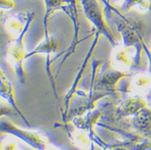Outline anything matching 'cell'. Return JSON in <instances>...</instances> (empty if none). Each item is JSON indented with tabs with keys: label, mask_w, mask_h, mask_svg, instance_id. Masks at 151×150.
<instances>
[{
	"label": "cell",
	"mask_w": 151,
	"mask_h": 150,
	"mask_svg": "<svg viewBox=\"0 0 151 150\" xmlns=\"http://www.w3.org/2000/svg\"><path fill=\"white\" fill-rule=\"evenodd\" d=\"M56 48H57V45H56L55 39L53 38L47 36L45 41H44L43 43H41L36 49L34 50L33 52L29 53V54H27V58L29 57L32 55L37 54V53H44V52H45V53H52V52H55Z\"/></svg>",
	"instance_id": "8fae6325"
},
{
	"label": "cell",
	"mask_w": 151,
	"mask_h": 150,
	"mask_svg": "<svg viewBox=\"0 0 151 150\" xmlns=\"http://www.w3.org/2000/svg\"><path fill=\"white\" fill-rule=\"evenodd\" d=\"M81 3L85 16L98 31L108 37L113 44H116L110 29L105 21L104 11L99 0H79Z\"/></svg>",
	"instance_id": "7a4b0ae2"
},
{
	"label": "cell",
	"mask_w": 151,
	"mask_h": 150,
	"mask_svg": "<svg viewBox=\"0 0 151 150\" xmlns=\"http://www.w3.org/2000/svg\"><path fill=\"white\" fill-rule=\"evenodd\" d=\"M70 1L71 0H44L45 4V15L44 23L46 27L50 17L57 11H64Z\"/></svg>",
	"instance_id": "ba28073f"
},
{
	"label": "cell",
	"mask_w": 151,
	"mask_h": 150,
	"mask_svg": "<svg viewBox=\"0 0 151 150\" xmlns=\"http://www.w3.org/2000/svg\"><path fill=\"white\" fill-rule=\"evenodd\" d=\"M71 138H72V141H73V143L74 144V145L76 146V147L80 148V149H88L90 146L89 137L82 130L75 131L72 134Z\"/></svg>",
	"instance_id": "30bf717a"
},
{
	"label": "cell",
	"mask_w": 151,
	"mask_h": 150,
	"mask_svg": "<svg viewBox=\"0 0 151 150\" xmlns=\"http://www.w3.org/2000/svg\"><path fill=\"white\" fill-rule=\"evenodd\" d=\"M134 124L142 131H149L151 129V110L145 107L136 114Z\"/></svg>",
	"instance_id": "9c48e42d"
},
{
	"label": "cell",
	"mask_w": 151,
	"mask_h": 150,
	"mask_svg": "<svg viewBox=\"0 0 151 150\" xmlns=\"http://www.w3.org/2000/svg\"><path fill=\"white\" fill-rule=\"evenodd\" d=\"M24 35L12 42L6 50V61L11 67L14 68L16 75L21 82L24 80L25 72L23 69V63L27 56L23 43V38Z\"/></svg>",
	"instance_id": "5b68a950"
},
{
	"label": "cell",
	"mask_w": 151,
	"mask_h": 150,
	"mask_svg": "<svg viewBox=\"0 0 151 150\" xmlns=\"http://www.w3.org/2000/svg\"><path fill=\"white\" fill-rule=\"evenodd\" d=\"M1 129L6 133L18 136L27 142L31 146L39 150H46L49 146L48 137L43 133L27 132L21 129L9 121H3L1 124Z\"/></svg>",
	"instance_id": "277c9868"
},
{
	"label": "cell",
	"mask_w": 151,
	"mask_h": 150,
	"mask_svg": "<svg viewBox=\"0 0 151 150\" xmlns=\"http://www.w3.org/2000/svg\"><path fill=\"white\" fill-rule=\"evenodd\" d=\"M1 96L6 100L9 104L12 105V107L14 108L17 113H19L23 117L24 121H26V119L24 118L20 113V111L19 109V108L16 105V101L15 98V92L13 89V86H12L11 81L9 80L6 75L3 72V68L1 69Z\"/></svg>",
	"instance_id": "52a82bcc"
},
{
	"label": "cell",
	"mask_w": 151,
	"mask_h": 150,
	"mask_svg": "<svg viewBox=\"0 0 151 150\" xmlns=\"http://www.w3.org/2000/svg\"><path fill=\"white\" fill-rule=\"evenodd\" d=\"M106 1L113 6L122 8V6L125 4L126 0H106Z\"/></svg>",
	"instance_id": "9a60e30c"
},
{
	"label": "cell",
	"mask_w": 151,
	"mask_h": 150,
	"mask_svg": "<svg viewBox=\"0 0 151 150\" xmlns=\"http://www.w3.org/2000/svg\"><path fill=\"white\" fill-rule=\"evenodd\" d=\"M1 150H20L18 147L17 144L12 140H6L5 141H2Z\"/></svg>",
	"instance_id": "4fadbf2b"
},
{
	"label": "cell",
	"mask_w": 151,
	"mask_h": 150,
	"mask_svg": "<svg viewBox=\"0 0 151 150\" xmlns=\"http://www.w3.org/2000/svg\"><path fill=\"white\" fill-rule=\"evenodd\" d=\"M110 60L114 69L126 73L134 69L139 63V49L135 44H115L111 53Z\"/></svg>",
	"instance_id": "6da1fadb"
},
{
	"label": "cell",
	"mask_w": 151,
	"mask_h": 150,
	"mask_svg": "<svg viewBox=\"0 0 151 150\" xmlns=\"http://www.w3.org/2000/svg\"><path fill=\"white\" fill-rule=\"evenodd\" d=\"M129 81V92L134 95L142 96L151 91L150 71H138L132 75Z\"/></svg>",
	"instance_id": "8992f818"
},
{
	"label": "cell",
	"mask_w": 151,
	"mask_h": 150,
	"mask_svg": "<svg viewBox=\"0 0 151 150\" xmlns=\"http://www.w3.org/2000/svg\"><path fill=\"white\" fill-rule=\"evenodd\" d=\"M114 150H127V149H125V148H116V149H114Z\"/></svg>",
	"instance_id": "2e32d148"
},
{
	"label": "cell",
	"mask_w": 151,
	"mask_h": 150,
	"mask_svg": "<svg viewBox=\"0 0 151 150\" xmlns=\"http://www.w3.org/2000/svg\"><path fill=\"white\" fill-rule=\"evenodd\" d=\"M35 19L33 12L20 11L8 14L3 19V26L6 32L14 39L25 35L30 24Z\"/></svg>",
	"instance_id": "3957f363"
},
{
	"label": "cell",
	"mask_w": 151,
	"mask_h": 150,
	"mask_svg": "<svg viewBox=\"0 0 151 150\" xmlns=\"http://www.w3.org/2000/svg\"><path fill=\"white\" fill-rule=\"evenodd\" d=\"M16 6L15 0H0V7L2 11H12Z\"/></svg>",
	"instance_id": "7c38bea8"
},
{
	"label": "cell",
	"mask_w": 151,
	"mask_h": 150,
	"mask_svg": "<svg viewBox=\"0 0 151 150\" xmlns=\"http://www.w3.org/2000/svg\"><path fill=\"white\" fill-rule=\"evenodd\" d=\"M142 1V0H126L125 1V4L122 6V11H129V10H131L135 7V6L138 4V3Z\"/></svg>",
	"instance_id": "5bb4252c"
}]
</instances>
